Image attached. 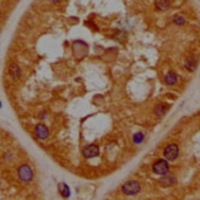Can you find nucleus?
Returning <instances> with one entry per match:
<instances>
[{"label": "nucleus", "instance_id": "10", "mask_svg": "<svg viewBox=\"0 0 200 200\" xmlns=\"http://www.w3.org/2000/svg\"><path fill=\"white\" fill-rule=\"evenodd\" d=\"M184 64H185V68L188 70H190V71L195 70V68H196V59H195V57L190 55V57L185 58V63Z\"/></svg>", "mask_w": 200, "mask_h": 200}, {"label": "nucleus", "instance_id": "15", "mask_svg": "<svg viewBox=\"0 0 200 200\" xmlns=\"http://www.w3.org/2000/svg\"><path fill=\"white\" fill-rule=\"evenodd\" d=\"M133 141H134L135 144H140L144 141V134L143 133H138V134H135L134 136H133Z\"/></svg>", "mask_w": 200, "mask_h": 200}, {"label": "nucleus", "instance_id": "9", "mask_svg": "<svg viewBox=\"0 0 200 200\" xmlns=\"http://www.w3.org/2000/svg\"><path fill=\"white\" fill-rule=\"evenodd\" d=\"M155 5L160 11H166L169 9V0H155Z\"/></svg>", "mask_w": 200, "mask_h": 200}, {"label": "nucleus", "instance_id": "2", "mask_svg": "<svg viewBox=\"0 0 200 200\" xmlns=\"http://www.w3.org/2000/svg\"><path fill=\"white\" fill-rule=\"evenodd\" d=\"M17 175L22 182H30L33 178V171L28 165H21L17 169Z\"/></svg>", "mask_w": 200, "mask_h": 200}, {"label": "nucleus", "instance_id": "6", "mask_svg": "<svg viewBox=\"0 0 200 200\" xmlns=\"http://www.w3.org/2000/svg\"><path fill=\"white\" fill-rule=\"evenodd\" d=\"M82 155L86 159H92L100 155V147L97 145H87L82 150Z\"/></svg>", "mask_w": 200, "mask_h": 200}, {"label": "nucleus", "instance_id": "7", "mask_svg": "<svg viewBox=\"0 0 200 200\" xmlns=\"http://www.w3.org/2000/svg\"><path fill=\"white\" fill-rule=\"evenodd\" d=\"M9 75L14 80H17L21 76V69H20V66L17 64H11L9 66Z\"/></svg>", "mask_w": 200, "mask_h": 200}, {"label": "nucleus", "instance_id": "12", "mask_svg": "<svg viewBox=\"0 0 200 200\" xmlns=\"http://www.w3.org/2000/svg\"><path fill=\"white\" fill-rule=\"evenodd\" d=\"M59 193L61 194V196L64 198H68L70 195V190H69V187L66 185L65 183H61L59 184Z\"/></svg>", "mask_w": 200, "mask_h": 200}, {"label": "nucleus", "instance_id": "3", "mask_svg": "<svg viewBox=\"0 0 200 200\" xmlns=\"http://www.w3.org/2000/svg\"><path fill=\"white\" fill-rule=\"evenodd\" d=\"M179 155V147L175 144H169L163 150V156L167 161H174Z\"/></svg>", "mask_w": 200, "mask_h": 200}, {"label": "nucleus", "instance_id": "16", "mask_svg": "<svg viewBox=\"0 0 200 200\" xmlns=\"http://www.w3.org/2000/svg\"><path fill=\"white\" fill-rule=\"evenodd\" d=\"M46 116H47V113H46V112H42V113L39 114V117H38V118H41V119H44V118H46Z\"/></svg>", "mask_w": 200, "mask_h": 200}, {"label": "nucleus", "instance_id": "1", "mask_svg": "<svg viewBox=\"0 0 200 200\" xmlns=\"http://www.w3.org/2000/svg\"><path fill=\"white\" fill-rule=\"evenodd\" d=\"M140 189H141V187H140V183H139L138 181H128V182L124 183L123 187H122L123 193H124L125 195H129V196L136 195V194L140 192Z\"/></svg>", "mask_w": 200, "mask_h": 200}, {"label": "nucleus", "instance_id": "4", "mask_svg": "<svg viewBox=\"0 0 200 200\" xmlns=\"http://www.w3.org/2000/svg\"><path fill=\"white\" fill-rule=\"evenodd\" d=\"M152 171H153V173L160 174V175H165L166 173H168L169 165H168L167 160H157L152 165Z\"/></svg>", "mask_w": 200, "mask_h": 200}, {"label": "nucleus", "instance_id": "13", "mask_svg": "<svg viewBox=\"0 0 200 200\" xmlns=\"http://www.w3.org/2000/svg\"><path fill=\"white\" fill-rule=\"evenodd\" d=\"M155 112H156V114H157L159 117H162V116L167 112V107L163 106V104H157L156 108H155Z\"/></svg>", "mask_w": 200, "mask_h": 200}, {"label": "nucleus", "instance_id": "8", "mask_svg": "<svg viewBox=\"0 0 200 200\" xmlns=\"http://www.w3.org/2000/svg\"><path fill=\"white\" fill-rule=\"evenodd\" d=\"M165 81L167 85H175L177 81H178V75H177L174 71H168L165 76Z\"/></svg>", "mask_w": 200, "mask_h": 200}, {"label": "nucleus", "instance_id": "5", "mask_svg": "<svg viewBox=\"0 0 200 200\" xmlns=\"http://www.w3.org/2000/svg\"><path fill=\"white\" fill-rule=\"evenodd\" d=\"M34 135L38 138V139H41V140H44V139H47L48 136H49V130H48V128L44 125V124H37L36 126H34Z\"/></svg>", "mask_w": 200, "mask_h": 200}, {"label": "nucleus", "instance_id": "17", "mask_svg": "<svg viewBox=\"0 0 200 200\" xmlns=\"http://www.w3.org/2000/svg\"><path fill=\"white\" fill-rule=\"evenodd\" d=\"M49 2H51V3H53V4H58V3L60 2V0H49Z\"/></svg>", "mask_w": 200, "mask_h": 200}, {"label": "nucleus", "instance_id": "11", "mask_svg": "<svg viewBox=\"0 0 200 200\" xmlns=\"http://www.w3.org/2000/svg\"><path fill=\"white\" fill-rule=\"evenodd\" d=\"M187 22V18L183 15H174L173 16V24L177 26H182Z\"/></svg>", "mask_w": 200, "mask_h": 200}, {"label": "nucleus", "instance_id": "14", "mask_svg": "<svg viewBox=\"0 0 200 200\" xmlns=\"http://www.w3.org/2000/svg\"><path fill=\"white\" fill-rule=\"evenodd\" d=\"M174 182H175V178L173 175H166V177H163L162 181H161V183H163L165 185H172Z\"/></svg>", "mask_w": 200, "mask_h": 200}, {"label": "nucleus", "instance_id": "18", "mask_svg": "<svg viewBox=\"0 0 200 200\" xmlns=\"http://www.w3.org/2000/svg\"><path fill=\"white\" fill-rule=\"evenodd\" d=\"M0 108H2V102H0Z\"/></svg>", "mask_w": 200, "mask_h": 200}]
</instances>
